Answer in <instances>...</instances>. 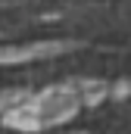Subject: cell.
I'll list each match as a JSON object with an SVG mask.
<instances>
[{"label":"cell","instance_id":"obj_1","mask_svg":"<svg viewBox=\"0 0 131 134\" xmlns=\"http://www.w3.org/2000/svg\"><path fill=\"white\" fill-rule=\"evenodd\" d=\"M81 91L78 87H69V84H56V87H44L41 94H28V100L19 103L16 109H9L3 119L6 128H16V131H44L50 125H63L69 119L78 115L81 109Z\"/></svg>","mask_w":131,"mask_h":134},{"label":"cell","instance_id":"obj_2","mask_svg":"<svg viewBox=\"0 0 131 134\" xmlns=\"http://www.w3.org/2000/svg\"><path fill=\"white\" fill-rule=\"evenodd\" d=\"M72 41H31V44H0V66L16 63H34V59H53L59 53H69Z\"/></svg>","mask_w":131,"mask_h":134},{"label":"cell","instance_id":"obj_3","mask_svg":"<svg viewBox=\"0 0 131 134\" xmlns=\"http://www.w3.org/2000/svg\"><path fill=\"white\" fill-rule=\"evenodd\" d=\"M28 100V91L22 87H9V91H0V115H6L9 109H16L19 103Z\"/></svg>","mask_w":131,"mask_h":134}]
</instances>
